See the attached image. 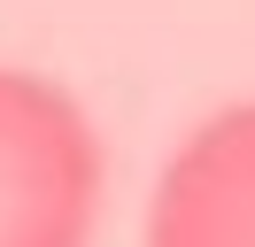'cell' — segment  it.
Returning a JSON list of instances; mask_svg holds the SVG:
<instances>
[{
  "label": "cell",
  "instance_id": "6da1fadb",
  "mask_svg": "<svg viewBox=\"0 0 255 247\" xmlns=\"http://www.w3.org/2000/svg\"><path fill=\"white\" fill-rule=\"evenodd\" d=\"M109 147L85 101L47 70L0 62V247H93Z\"/></svg>",
  "mask_w": 255,
  "mask_h": 247
},
{
  "label": "cell",
  "instance_id": "7a4b0ae2",
  "mask_svg": "<svg viewBox=\"0 0 255 247\" xmlns=\"http://www.w3.org/2000/svg\"><path fill=\"white\" fill-rule=\"evenodd\" d=\"M139 247H255V93L209 108L162 154Z\"/></svg>",
  "mask_w": 255,
  "mask_h": 247
}]
</instances>
